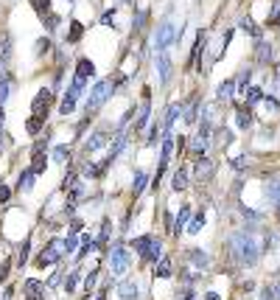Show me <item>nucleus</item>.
Returning <instances> with one entry per match:
<instances>
[{
	"label": "nucleus",
	"instance_id": "f257e3e1",
	"mask_svg": "<svg viewBox=\"0 0 280 300\" xmlns=\"http://www.w3.org/2000/svg\"><path fill=\"white\" fill-rule=\"evenodd\" d=\"M227 252H230V258L236 264L255 266L260 258V244H258V238H255L252 230H236L227 238Z\"/></svg>",
	"mask_w": 280,
	"mask_h": 300
},
{
	"label": "nucleus",
	"instance_id": "f03ea898",
	"mask_svg": "<svg viewBox=\"0 0 280 300\" xmlns=\"http://www.w3.org/2000/svg\"><path fill=\"white\" fill-rule=\"evenodd\" d=\"M112 96H115V84L110 79H96L92 87L87 90V96H84V115H96Z\"/></svg>",
	"mask_w": 280,
	"mask_h": 300
},
{
	"label": "nucleus",
	"instance_id": "7ed1b4c3",
	"mask_svg": "<svg viewBox=\"0 0 280 300\" xmlns=\"http://www.w3.org/2000/svg\"><path fill=\"white\" fill-rule=\"evenodd\" d=\"M129 247H132L134 256L143 258V261H148V264H157V261L166 256V252H162V238L154 236V233H143V236L132 238Z\"/></svg>",
	"mask_w": 280,
	"mask_h": 300
},
{
	"label": "nucleus",
	"instance_id": "20e7f679",
	"mask_svg": "<svg viewBox=\"0 0 280 300\" xmlns=\"http://www.w3.org/2000/svg\"><path fill=\"white\" fill-rule=\"evenodd\" d=\"M174 42H176V22H174L171 14H166L160 22H157V28H154V34H152V48L157 50V54H162V50H168Z\"/></svg>",
	"mask_w": 280,
	"mask_h": 300
},
{
	"label": "nucleus",
	"instance_id": "39448f33",
	"mask_svg": "<svg viewBox=\"0 0 280 300\" xmlns=\"http://www.w3.org/2000/svg\"><path fill=\"white\" fill-rule=\"evenodd\" d=\"M106 266H110L112 275H124L129 266H132V256H129V250L124 247V242H115L106 250Z\"/></svg>",
	"mask_w": 280,
	"mask_h": 300
},
{
	"label": "nucleus",
	"instance_id": "423d86ee",
	"mask_svg": "<svg viewBox=\"0 0 280 300\" xmlns=\"http://www.w3.org/2000/svg\"><path fill=\"white\" fill-rule=\"evenodd\" d=\"M64 258V247H62V238H56V236H50L48 238V244L40 250V256L34 258V264L40 266V270H45V266H56L59 261Z\"/></svg>",
	"mask_w": 280,
	"mask_h": 300
},
{
	"label": "nucleus",
	"instance_id": "0eeeda50",
	"mask_svg": "<svg viewBox=\"0 0 280 300\" xmlns=\"http://www.w3.org/2000/svg\"><path fill=\"white\" fill-rule=\"evenodd\" d=\"M152 126V87H143L140 93V107L134 110V135L146 132Z\"/></svg>",
	"mask_w": 280,
	"mask_h": 300
},
{
	"label": "nucleus",
	"instance_id": "6e6552de",
	"mask_svg": "<svg viewBox=\"0 0 280 300\" xmlns=\"http://www.w3.org/2000/svg\"><path fill=\"white\" fill-rule=\"evenodd\" d=\"M112 140V132L110 129H92L90 135H84V140H82V149H84V154H96V152H101V149H106V143Z\"/></svg>",
	"mask_w": 280,
	"mask_h": 300
},
{
	"label": "nucleus",
	"instance_id": "1a4fd4ad",
	"mask_svg": "<svg viewBox=\"0 0 280 300\" xmlns=\"http://www.w3.org/2000/svg\"><path fill=\"white\" fill-rule=\"evenodd\" d=\"M154 73H157V84H160V87L171 84V76H174V62H171V56H168V50H162V54L154 56Z\"/></svg>",
	"mask_w": 280,
	"mask_h": 300
},
{
	"label": "nucleus",
	"instance_id": "9d476101",
	"mask_svg": "<svg viewBox=\"0 0 280 300\" xmlns=\"http://www.w3.org/2000/svg\"><path fill=\"white\" fill-rule=\"evenodd\" d=\"M50 107H54V90L50 87H42L40 93L34 96V101H31V115H40V118L48 121Z\"/></svg>",
	"mask_w": 280,
	"mask_h": 300
},
{
	"label": "nucleus",
	"instance_id": "9b49d317",
	"mask_svg": "<svg viewBox=\"0 0 280 300\" xmlns=\"http://www.w3.org/2000/svg\"><path fill=\"white\" fill-rule=\"evenodd\" d=\"M78 98H84V93H82V90H76L73 84H68V90H64L62 98H59V115H62V118H68V115L76 112Z\"/></svg>",
	"mask_w": 280,
	"mask_h": 300
},
{
	"label": "nucleus",
	"instance_id": "f8f14e48",
	"mask_svg": "<svg viewBox=\"0 0 280 300\" xmlns=\"http://www.w3.org/2000/svg\"><path fill=\"white\" fill-rule=\"evenodd\" d=\"M199 110H202V98L199 96H190L188 101H182V121L188 126H196L199 124Z\"/></svg>",
	"mask_w": 280,
	"mask_h": 300
},
{
	"label": "nucleus",
	"instance_id": "ddd939ff",
	"mask_svg": "<svg viewBox=\"0 0 280 300\" xmlns=\"http://www.w3.org/2000/svg\"><path fill=\"white\" fill-rule=\"evenodd\" d=\"M182 118V101H174V104H168V110H166V115H162V121H160V126H162V135H174V124Z\"/></svg>",
	"mask_w": 280,
	"mask_h": 300
},
{
	"label": "nucleus",
	"instance_id": "4468645a",
	"mask_svg": "<svg viewBox=\"0 0 280 300\" xmlns=\"http://www.w3.org/2000/svg\"><path fill=\"white\" fill-rule=\"evenodd\" d=\"M76 79H82V82H96V76H98V70H96V62H92L90 56H78L76 59V73H73Z\"/></svg>",
	"mask_w": 280,
	"mask_h": 300
},
{
	"label": "nucleus",
	"instance_id": "2eb2a0df",
	"mask_svg": "<svg viewBox=\"0 0 280 300\" xmlns=\"http://www.w3.org/2000/svg\"><path fill=\"white\" fill-rule=\"evenodd\" d=\"M190 216H194V208L185 202V205L176 210V216H174V224H171V236H176L180 238L182 233H185V228H188V222H190Z\"/></svg>",
	"mask_w": 280,
	"mask_h": 300
},
{
	"label": "nucleus",
	"instance_id": "dca6fc26",
	"mask_svg": "<svg viewBox=\"0 0 280 300\" xmlns=\"http://www.w3.org/2000/svg\"><path fill=\"white\" fill-rule=\"evenodd\" d=\"M190 174H194L199 182H210L213 174H216V166H213V160H210V158H199L194 163V172H190Z\"/></svg>",
	"mask_w": 280,
	"mask_h": 300
},
{
	"label": "nucleus",
	"instance_id": "f3484780",
	"mask_svg": "<svg viewBox=\"0 0 280 300\" xmlns=\"http://www.w3.org/2000/svg\"><path fill=\"white\" fill-rule=\"evenodd\" d=\"M272 59H274L272 42H269V40H264V36H260V40H255V62L266 68V64H272Z\"/></svg>",
	"mask_w": 280,
	"mask_h": 300
},
{
	"label": "nucleus",
	"instance_id": "a211bd4d",
	"mask_svg": "<svg viewBox=\"0 0 280 300\" xmlns=\"http://www.w3.org/2000/svg\"><path fill=\"white\" fill-rule=\"evenodd\" d=\"M22 298L26 300H45V284L40 278L22 280Z\"/></svg>",
	"mask_w": 280,
	"mask_h": 300
},
{
	"label": "nucleus",
	"instance_id": "6ab92c4d",
	"mask_svg": "<svg viewBox=\"0 0 280 300\" xmlns=\"http://www.w3.org/2000/svg\"><path fill=\"white\" fill-rule=\"evenodd\" d=\"M188 182H190L188 166H180V168H174V174H171V191H174V194L188 191Z\"/></svg>",
	"mask_w": 280,
	"mask_h": 300
},
{
	"label": "nucleus",
	"instance_id": "aec40b11",
	"mask_svg": "<svg viewBox=\"0 0 280 300\" xmlns=\"http://www.w3.org/2000/svg\"><path fill=\"white\" fill-rule=\"evenodd\" d=\"M82 40H84V22L73 17L68 22V31H64V45H78Z\"/></svg>",
	"mask_w": 280,
	"mask_h": 300
},
{
	"label": "nucleus",
	"instance_id": "412c9836",
	"mask_svg": "<svg viewBox=\"0 0 280 300\" xmlns=\"http://www.w3.org/2000/svg\"><path fill=\"white\" fill-rule=\"evenodd\" d=\"M115 292H118L120 300H138L140 286H138V280H134V278H126V280H120V284L115 286Z\"/></svg>",
	"mask_w": 280,
	"mask_h": 300
},
{
	"label": "nucleus",
	"instance_id": "4be33fe9",
	"mask_svg": "<svg viewBox=\"0 0 280 300\" xmlns=\"http://www.w3.org/2000/svg\"><path fill=\"white\" fill-rule=\"evenodd\" d=\"M34 182H36V174L31 172L28 166H22V172L17 174V186H14V191H20V194L34 191Z\"/></svg>",
	"mask_w": 280,
	"mask_h": 300
},
{
	"label": "nucleus",
	"instance_id": "5701e85b",
	"mask_svg": "<svg viewBox=\"0 0 280 300\" xmlns=\"http://www.w3.org/2000/svg\"><path fill=\"white\" fill-rule=\"evenodd\" d=\"M252 124H255L252 107H246V104H236V126L246 132V129H252Z\"/></svg>",
	"mask_w": 280,
	"mask_h": 300
},
{
	"label": "nucleus",
	"instance_id": "b1692460",
	"mask_svg": "<svg viewBox=\"0 0 280 300\" xmlns=\"http://www.w3.org/2000/svg\"><path fill=\"white\" fill-rule=\"evenodd\" d=\"M146 186H152V177H148L146 168H138L132 177V200H140V194L146 191Z\"/></svg>",
	"mask_w": 280,
	"mask_h": 300
},
{
	"label": "nucleus",
	"instance_id": "393cba45",
	"mask_svg": "<svg viewBox=\"0 0 280 300\" xmlns=\"http://www.w3.org/2000/svg\"><path fill=\"white\" fill-rule=\"evenodd\" d=\"M266 200H269V205L274 208V214L280 219V177H272L266 182Z\"/></svg>",
	"mask_w": 280,
	"mask_h": 300
},
{
	"label": "nucleus",
	"instance_id": "a878e982",
	"mask_svg": "<svg viewBox=\"0 0 280 300\" xmlns=\"http://www.w3.org/2000/svg\"><path fill=\"white\" fill-rule=\"evenodd\" d=\"M84 200H87V180L78 177V180H76V186L68 191V205L76 208V205H82Z\"/></svg>",
	"mask_w": 280,
	"mask_h": 300
},
{
	"label": "nucleus",
	"instance_id": "bb28decb",
	"mask_svg": "<svg viewBox=\"0 0 280 300\" xmlns=\"http://www.w3.org/2000/svg\"><path fill=\"white\" fill-rule=\"evenodd\" d=\"M236 98V79H227L216 87V104H230Z\"/></svg>",
	"mask_w": 280,
	"mask_h": 300
},
{
	"label": "nucleus",
	"instance_id": "cd10ccee",
	"mask_svg": "<svg viewBox=\"0 0 280 300\" xmlns=\"http://www.w3.org/2000/svg\"><path fill=\"white\" fill-rule=\"evenodd\" d=\"M188 261L196 270H210V264H213V258H210L208 250H188Z\"/></svg>",
	"mask_w": 280,
	"mask_h": 300
},
{
	"label": "nucleus",
	"instance_id": "c85d7f7f",
	"mask_svg": "<svg viewBox=\"0 0 280 300\" xmlns=\"http://www.w3.org/2000/svg\"><path fill=\"white\" fill-rule=\"evenodd\" d=\"M204 224H208V214H204V208H199V210H194V216H190L185 233H188V236H196V233H199Z\"/></svg>",
	"mask_w": 280,
	"mask_h": 300
},
{
	"label": "nucleus",
	"instance_id": "c756f323",
	"mask_svg": "<svg viewBox=\"0 0 280 300\" xmlns=\"http://www.w3.org/2000/svg\"><path fill=\"white\" fill-rule=\"evenodd\" d=\"M171 272H174V261H171V256H162L160 261L154 264V278L166 280V278H171Z\"/></svg>",
	"mask_w": 280,
	"mask_h": 300
},
{
	"label": "nucleus",
	"instance_id": "7c9ffc66",
	"mask_svg": "<svg viewBox=\"0 0 280 300\" xmlns=\"http://www.w3.org/2000/svg\"><path fill=\"white\" fill-rule=\"evenodd\" d=\"M70 158H73V152H70L68 143H56L54 149H50V160H54V163H59V166L70 163Z\"/></svg>",
	"mask_w": 280,
	"mask_h": 300
},
{
	"label": "nucleus",
	"instance_id": "2f4dec72",
	"mask_svg": "<svg viewBox=\"0 0 280 300\" xmlns=\"http://www.w3.org/2000/svg\"><path fill=\"white\" fill-rule=\"evenodd\" d=\"M148 17H152L148 8H134V14H132V31H134V34H143V31H146Z\"/></svg>",
	"mask_w": 280,
	"mask_h": 300
},
{
	"label": "nucleus",
	"instance_id": "473e14b6",
	"mask_svg": "<svg viewBox=\"0 0 280 300\" xmlns=\"http://www.w3.org/2000/svg\"><path fill=\"white\" fill-rule=\"evenodd\" d=\"M210 143H216V146H222V149H227L232 143V132L227 126H218V129H213V138H210Z\"/></svg>",
	"mask_w": 280,
	"mask_h": 300
},
{
	"label": "nucleus",
	"instance_id": "72a5a7b5",
	"mask_svg": "<svg viewBox=\"0 0 280 300\" xmlns=\"http://www.w3.org/2000/svg\"><path fill=\"white\" fill-rule=\"evenodd\" d=\"M42 129H45V118H40V115H28L26 118V132L31 138H40Z\"/></svg>",
	"mask_w": 280,
	"mask_h": 300
},
{
	"label": "nucleus",
	"instance_id": "f704fd0d",
	"mask_svg": "<svg viewBox=\"0 0 280 300\" xmlns=\"http://www.w3.org/2000/svg\"><path fill=\"white\" fill-rule=\"evenodd\" d=\"M48 54H54V42H50V36L45 34V36H40V40L34 42V56L42 59V56H48Z\"/></svg>",
	"mask_w": 280,
	"mask_h": 300
},
{
	"label": "nucleus",
	"instance_id": "c9c22d12",
	"mask_svg": "<svg viewBox=\"0 0 280 300\" xmlns=\"http://www.w3.org/2000/svg\"><path fill=\"white\" fill-rule=\"evenodd\" d=\"M160 140H162V126L157 121H152L148 135H146V146H148V149H154V146H160Z\"/></svg>",
	"mask_w": 280,
	"mask_h": 300
},
{
	"label": "nucleus",
	"instance_id": "e433bc0d",
	"mask_svg": "<svg viewBox=\"0 0 280 300\" xmlns=\"http://www.w3.org/2000/svg\"><path fill=\"white\" fill-rule=\"evenodd\" d=\"M62 247H64V256H73V252L78 250V233L76 230H68V233H64Z\"/></svg>",
	"mask_w": 280,
	"mask_h": 300
},
{
	"label": "nucleus",
	"instance_id": "4c0bfd02",
	"mask_svg": "<svg viewBox=\"0 0 280 300\" xmlns=\"http://www.w3.org/2000/svg\"><path fill=\"white\" fill-rule=\"evenodd\" d=\"M110 236H112V219H110V216H104V219H101V230H98L96 244H98V247H104V244L110 242Z\"/></svg>",
	"mask_w": 280,
	"mask_h": 300
},
{
	"label": "nucleus",
	"instance_id": "58836bf2",
	"mask_svg": "<svg viewBox=\"0 0 280 300\" xmlns=\"http://www.w3.org/2000/svg\"><path fill=\"white\" fill-rule=\"evenodd\" d=\"M48 160H50L48 154H31V166H28V168L40 177V174H45V168H48Z\"/></svg>",
	"mask_w": 280,
	"mask_h": 300
},
{
	"label": "nucleus",
	"instance_id": "ea45409f",
	"mask_svg": "<svg viewBox=\"0 0 280 300\" xmlns=\"http://www.w3.org/2000/svg\"><path fill=\"white\" fill-rule=\"evenodd\" d=\"M42 26H45V34L50 36V34H56V31H59V26H62V17L50 12V14H45V17H42Z\"/></svg>",
	"mask_w": 280,
	"mask_h": 300
},
{
	"label": "nucleus",
	"instance_id": "a19ab883",
	"mask_svg": "<svg viewBox=\"0 0 280 300\" xmlns=\"http://www.w3.org/2000/svg\"><path fill=\"white\" fill-rule=\"evenodd\" d=\"M238 28L244 31V34H250V36H255V40H260V36H264V31L258 28V26H255V22L250 20V17H241V20H238Z\"/></svg>",
	"mask_w": 280,
	"mask_h": 300
},
{
	"label": "nucleus",
	"instance_id": "79ce46f5",
	"mask_svg": "<svg viewBox=\"0 0 280 300\" xmlns=\"http://www.w3.org/2000/svg\"><path fill=\"white\" fill-rule=\"evenodd\" d=\"M244 96H246V107H255V104H260V101H264V90H260V87H255V84L246 87Z\"/></svg>",
	"mask_w": 280,
	"mask_h": 300
},
{
	"label": "nucleus",
	"instance_id": "37998d69",
	"mask_svg": "<svg viewBox=\"0 0 280 300\" xmlns=\"http://www.w3.org/2000/svg\"><path fill=\"white\" fill-rule=\"evenodd\" d=\"M250 82H252V68H241V70H238V79H236V90L244 93L246 87H250Z\"/></svg>",
	"mask_w": 280,
	"mask_h": 300
},
{
	"label": "nucleus",
	"instance_id": "c03bdc74",
	"mask_svg": "<svg viewBox=\"0 0 280 300\" xmlns=\"http://www.w3.org/2000/svg\"><path fill=\"white\" fill-rule=\"evenodd\" d=\"M28 252H31V238H26V242L20 244V250H17V258H14L17 270H22V266L28 264Z\"/></svg>",
	"mask_w": 280,
	"mask_h": 300
},
{
	"label": "nucleus",
	"instance_id": "a18cd8bd",
	"mask_svg": "<svg viewBox=\"0 0 280 300\" xmlns=\"http://www.w3.org/2000/svg\"><path fill=\"white\" fill-rule=\"evenodd\" d=\"M78 280H82V275H78L76 270L68 272V275H64V280H62V289H64L68 294H73V292H76V286H78Z\"/></svg>",
	"mask_w": 280,
	"mask_h": 300
},
{
	"label": "nucleus",
	"instance_id": "49530a36",
	"mask_svg": "<svg viewBox=\"0 0 280 300\" xmlns=\"http://www.w3.org/2000/svg\"><path fill=\"white\" fill-rule=\"evenodd\" d=\"M78 177H82V174H78L76 168H70V172H68V174H64V177H62V186H59V188H62L64 194H68L70 188L76 186V180H78Z\"/></svg>",
	"mask_w": 280,
	"mask_h": 300
},
{
	"label": "nucleus",
	"instance_id": "de8ad7c7",
	"mask_svg": "<svg viewBox=\"0 0 280 300\" xmlns=\"http://www.w3.org/2000/svg\"><path fill=\"white\" fill-rule=\"evenodd\" d=\"M280 26V0L272 3V14L266 17V28H278Z\"/></svg>",
	"mask_w": 280,
	"mask_h": 300
},
{
	"label": "nucleus",
	"instance_id": "09e8293b",
	"mask_svg": "<svg viewBox=\"0 0 280 300\" xmlns=\"http://www.w3.org/2000/svg\"><path fill=\"white\" fill-rule=\"evenodd\" d=\"M12 87H14V79L8 76V82H3V84H0V107H6L8 96H12Z\"/></svg>",
	"mask_w": 280,
	"mask_h": 300
},
{
	"label": "nucleus",
	"instance_id": "8fccbe9b",
	"mask_svg": "<svg viewBox=\"0 0 280 300\" xmlns=\"http://www.w3.org/2000/svg\"><path fill=\"white\" fill-rule=\"evenodd\" d=\"M31 8L40 17H45V14H50V0H31Z\"/></svg>",
	"mask_w": 280,
	"mask_h": 300
},
{
	"label": "nucleus",
	"instance_id": "3c124183",
	"mask_svg": "<svg viewBox=\"0 0 280 300\" xmlns=\"http://www.w3.org/2000/svg\"><path fill=\"white\" fill-rule=\"evenodd\" d=\"M98 275H101V270H92V272H87V275H84V289H87V292H92V289H96V284H98Z\"/></svg>",
	"mask_w": 280,
	"mask_h": 300
},
{
	"label": "nucleus",
	"instance_id": "603ef678",
	"mask_svg": "<svg viewBox=\"0 0 280 300\" xmlns=\"http://www.w3.org/2000/svg\"><path fill=\"white\" fill-rule=\"evenodd\" d=\"M230 166L236 172H244V168H250V158H246V154H238V158L230 160Z\"/></svg>",
	"mask_w": 280,
	"mask_h": 300
},
{
	"label": "nucleus",
	"instance_id": "864d4df0",
	"mask_svg": "<svg viewBox=\"0 0 280 300\" xmlns=\"http://www.w3.org/2000/svg\"><path fill=\"white\" fill-rule=\"evenodd\" d=\"M258 300H278V292H274V286H260Z\"/></svg>",
	"mask_w": 280,
	"mask_h": 300
},
{
	"label": "nucleus",
	"instance_id": "5fc2aeb1",
	"mask_svg": "<svg viewBox=\"0 0 280 300\" xmlns=\"http://www.w3.org/2000/svg\"><path fill=\"white\" fill-rule=\"evenodd\" d=\"M241 216H244L246 222H252V224H258L260 222V214L258 210H252V208H241Z\"/></svg>",
	"mask_w": 280,
	"mask_h": 300
},
{
	"label": "nucleus",
	"instance_id": "6e6d98bb",
	"mask_svg": "<svg viewBox=\"0 0 280 300\" xmlns=\"http://www.w3.org/2000/svg\"><path fill=\"white\" fill-rule=\"evenodd\" d=\"M8 200H12V188L0 182V208H3V205H8Z\"/></svg>",
	"mask_w": 280,
	"mask_h": 300
},
{
	"label": "nucleus",
	"instance_id": "4d7b16f0",
	"mask_svg": "<svg viewBox=\"0 0 280 300\" xmlns=\"http://www.w3.org/2000/svg\"><path fill=\"white\" fill-rule=\"evenodd\" d=\"M115 12H118V8H106L104 14H101V22H104V26H115Z\"/></svg>",
	"mask_w": 280,
	"mask_h": 300
},
{
	"label": "nucleus",
	"instance_id": "13d9d810",
	"mask_svg": "<svg viewBox=\"0 0 280 300\" xmlns=\"http://www.w3.org/2000/svg\"><path fill=\"white\" fill-rule=\"evenodd\" d=\"M8 272H12V261L6 258V261H3V266H0V284H6V280H8Z\"/></svg>",
	"mask_w": 280,
	"mask_h": 300
},
{
	"label": "nucleus",
	"instance_id": "bf43d9fd",
	"mask_svg": "<svg viewBox=\"0 0 280 300\" xmlns=\"http://www.w3.org/2000/svg\"><path fill=\"white\" fill-rule=\"evenodd\" d=\"M62 280H64V272H54V275L48 278V286H59Z\"/></svg>",
	"mask_w": 280,
	"mask_h": 300
},
{
	"label": "nucleus",
	"instance_id": "052dcab7",
	"mask_svg": "<svg viewBox=\"0 0 280 300\" xmlns=\"http://www.w3.org/2000/svg\"><path fill=\"white\" fill-rule=\"evenodd\" d=\"M12 298H14V286H6L3 294H0V300H12Z\"/></svg>",
	"mask_w": 280,
	"mask_h": 300
},
{
	"label": "nucleus",
	"instance_id": "680f3d73",
	"mask_svg": "<svg viewBox=\"0 0 280 300\" xmlns=\"http://www.w3.org/2000/svg\"><path fill=\"white\" fill-rule=\"evenodd\" d=\"M202 300H222V298H218V292H204Z\"/></svg>",
	"mask_w": 280,
	"mask_h": 300
},
{
	"label": "nucleus",
	"instance_id": "e2e57ef3",
	"mask_svg": "<svg viewBox=\"0 0 280 300\" xmlns=\"http://www.w3.org/2000/svg\"><path fill=\"white\" fill-rule=\"evenodd\" d=\"M274 90H280V64L274 68Z\"/></svg>",
	"mask_w": 280,
	"mask_h": 300
},
{
	"label": "nucleus",
	"instance_id": "0e129e2a",
	"mask_svg": "<svg viewBox=\"0 0 280 300\" xmlns=\"http://www.w3.org/2000/svg\"><path fill=\"white\" fill-rule=\"evenodd\" d=\"M3 124H6V110L0 107V129H3Z\"/></svg>",
	"mask_w": 280,
	"mask_h": 300
},
{
	"label": "nucleus",
	"instance_id": "69168bd1",
	"mask_svg": "<svg viewBox=\"0 0 280 300\" xmlns=\"http://www.w3.org/2000/svg\"><path fill=\"white\" fill-rule=\"evenodd\" d=\"M274 292H278V300H280V284H278V286H274Z\"/></svg>",
	"mask_w": 280,
	"mask_h": 300
},
{
	"label": "nucleus",
	"instance_id": "338daca9",
	"mask_svg": "<svg viewBox=\"0 0 280 300\" xmlns=\"http://www.w3.org/2000/svg\"><path fill=\"white\" fill-rule=\"evenodd\" d=\"M68 3H73V0H68Z\"/></svg>",
	"mask_w": 280,
	"mask_h": 300
},
{
	"label": "nucleus",
	"instance_id": "774afa93",
	"mask_svg": "<svg viewBox=\"0 0 280 300\" xmlns=\"http://www.w3.org/2000/svg\"><path fill=\"white\" fill-rule=\"evenodd\" d=\"M126 3H129V0H126Z\"/></svg>",
	"mask_w": 280,
	"mask_h": 300
}]
</instances>
